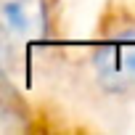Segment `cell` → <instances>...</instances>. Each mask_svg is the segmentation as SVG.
Here are the masks:
<instances>
[{"instance_id": "cell-2", "label": "cell", "mask_w": 135, "mask_h": 135, "mask_svg": "<svg viewBox=\"0 0 135 135\" xmlns=\"http://www.w3.org/2000/svg\"><path fill=\"white\" fill-rule=\"evenodd\" d=\"M45 27V0H0V35L6 40H35Z\"/></svg>"}, {"instance_id": "cell-3", "label": "cell", "mask_w": 135, "mask_h": 135, "mask_svg": "<svg viewBox=\"0 0 135 135\" xmlns=\"http://www.w3.org/2000/svg\"><path fill=\"white\" fill-rule=\"evenodd\" d=\"M24 117H27V114H24V109H21L13 98H8V95L0 93V132L24 130V127H27Z\"/></svg>"}, {"instance_id": "cell-1", "label": "cell", "mask_w": 135, "mask_h": 135, "mask_svg": "<svg viewBox=\"0 0 135 135\" xmlns=\"http://www.w3.org/2000/svg\"><path fill=\"white\" fill-rule=\"evenodd\" d=\"M93 74L103 93L122 95L135 90V27L111 32L93 50Z\"/></svg>"}]
</instances>
